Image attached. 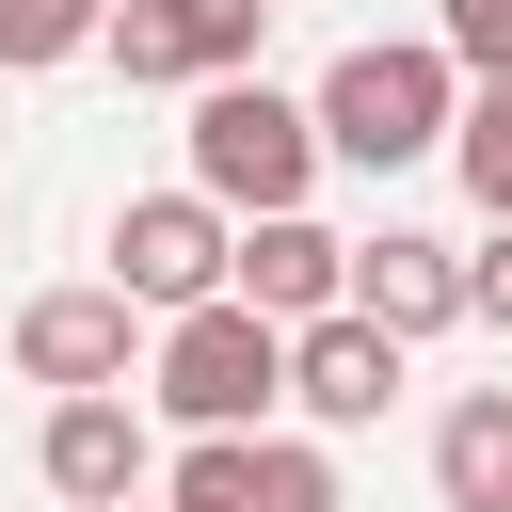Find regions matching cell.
Here are the masks:
<instances>
[{
	"mask_svg": "<svg viewBox=\"0 0 512 512\" xmlns=\"http://www.w3.org/2000/svg\"><path fill=\"white\" fill-rule=\"evenodd\" d=\"M432 48L448 64H512V0H432Z\"/></svg>",
	"mask_w": 512,
	"mask_h": 512,
	"instance_id": "9a60e30c",
	"label": "cell"
},
{
	"mask_svg": "<svg viewBox=\"0 0 512 512\" xmlns=\"http://www.w3.org/2000/svg\"><path fill=\"white\" fill-rule=\"evenodd\" d=\"M432 160H464L480 224H512V64H480V96H448V144Z\"/></svg>",
	"mask_w": 512,
	"mask_h": 512,
	"instance_id": "7c38bea8",
	"label": "cell"
},
{
	"mask_svg": "<svg viewBox=\"0 0 512 512\" xmlns=\"http://www.w3.org/2000/svg\"><path fill=\"white\" fill-rule=\"evenodd\" d=\"M48 496H80V512H112V496H144V400L128 384H80V400H48Z\"/></svg>",
	"mask_w": 512,
	"mask_h": 512,
	"instance_id": "30bf717a",
	"label": "cell"
},
{
	"mask_svg": "<svg viewBox=\"0 0 512 512\" xmlns=\"http://www.w3.org/2000/svg\"><path fill=\"white\" fill-rule=\"evenodd\" d=\"M96 16L112 0H0V64H64V48H96Z\"/></svg>",
	"mask_w": 512,
	"mask_h": 512,
	"instance_id": "5bb4252c",
	"label": "cell"
},
{
	"mask_svg": "<svg viewBox=\"0 0 512 512\" xmlns=\"http://www.w3.org/2000/svg\"><path fill=\"white\" fill-rule=\"evenodd\" d=\"M448 96H464V64H448V48H416V32H384V48H336V64H320L304 128H320V160L400 176V160H432V144H448Z\"/></svg>",
	"mask_w": 512,
	"mask_h": 512,
	"instance_id": "6da1fadb",
	"label": "cell"
},
{
	"mask_svg": "<svg viewBox=\"0 0 512 512\" xmlns=\"http://www.w3.org/2000/svg\"><path fill=\"white\" fill-rule=\"evenodd\" d=\"M112 288L144 304V320H176V304H208L224 288V208L176 176V192H128L112 208Z\"/></svg>",
	"mask_w": 512,
	"mask_h": 512,
	"instance_id": "5b68a950",
	"label": "cell"
},
{
	"mask_svg": "<svg viewBox=\"0 0 512 512\" xmlns=\"http://www.w3.org/2000/svg\"><path fill=\"white\" fill-rule=\"evenodd\" d=\"M464 320H480V336H512V224L464 256Z\"/></svg>",
	"mask_w": 512,
	"mask_h": 512,
	"instance_id": "2e32d148",
	"label": "cell"
},
{
	"mask_svg": "<svg viewBox=\"0 0 512 512\" xmlns=\"http://www.w3.org/2000/svg\"><path fill=\"white\" fill-rule=\"evenodd\" d=\"M432 496H448V512H512V384H464V400H448Z\"/></svg>",
	"mask_w": 512,
	"mask_h": 512,
	"instance_id": "8fae6325",
	"label": "cell"
},
{
	"mask_svg": "<svg viewBox=\"0 0 512 512\" xmlns=\"http://www.w3.org/2000/svg\"><path fill=\"white\" fill-rule=\"evenodd\" d=\"M160 32H176V80H240L256 32H272V0H160Z\"/></svg>",
	"mask_w": 512,
	"mask_h": 512,
	"instance_id": "4fadbf2b",
	"label": "cell"
},
{
	"mask_svg": "<svg viewBox=\"0 0 512 512\" xmlns=\"http://www.w3.org/2000/svg\"><path fill=\"white\" fill-rule=\"evenodd\" d=\"M0 224H16V208H0Z\"/></svg>",
	"mask_w": 512,
	"mask_h": 512,
	"instance_id": "ac0fdd59",
	"label": "cell"
},
{
	"mask_svg": "<svg viewBox=\"0 0 512 512\" xmlns=\"http://www.w3.org/2000/svg\"><path fill=\"white\" fill-rule=\"evenodd\" d=\"M192 192L240 224V208H304L320 192V128H304V96H272L256 64L240 80H192Z\"/></svg>",
	"mask_w": 512,
	"mask_h": 512,
	"instance_id": "3957f363",
	"label": "cell"
},
{
	"mask_svg": "<svg viewBox=\"0 0 512 512\" xmlns=\"http://www.w3.org/2000/svg\"><path fill=\"white\" fill-rule=\"evenodd\" d=\"M288 400H304L320 432H368V416L400 400V336H384V320H352V304L288 320Z\"/></svg>",
	"mask_w": 512,
	"mask_h": 512,
	"instance_id": "9c48e42d",
	"label": "cell"
},
{
	"mask_svg": "<svg viewBox=\"0 0 512 512\" xmlns=\"http://www.w3.org/2000/svg\"><path fill=\"white\" fill-rule=\"evenodd\" d=\"M160 512H352V496H336V464L304 432H192Z\"/></svg>",
	"mask_w": 512,
	"mask_h": 512,
	"instance_id": "277c9868",
	"label": "cell"
},
{
	"mask_svg": "<svg viewBox=\"0 0 512 512\" xmlns=\"http://www.w3.org/2000/svg\"><path fill=\"white\" fill-rule=\"evenodd\" d=\"M128 368H144V304L128 288H32L16 304V384L80 400V384H128Z\"/></svg>",
	"mask_w": 512,
	"mask_h": 512,
	"instance_id": "8992f818",
	"label": "cell"
},
{
	"mask_svg": "<svg viewBox=\"0 0 512 512\" xmlns=\"http://www.w3.org/2000/svg\"><path fill=\"white\" fill-rule=\"evenodd\" d=\"M336 304H352V320H384V336L416 352V336H448V320H464V240L384 224V240H352V256H336Z\"/></svg>",
	"mask_w": 512,
	"mask_h": 512,
	"instance_id": "52a82bcc",
	"label": "cell"
},
{
	"mask_svg": "<svg viewBox=\"0 0 512 512\" xmlns=\"http://www.w3.org/2000/svg\"><path fill=\"white\" fill-rule=\"evenodd\" d=\"M112 512H144V496H112Z\"/></svg>",
	"mask_w": 512,
	"mask_h": 512,
	"instance_id": "e0dca14e",
	"label": "cell"
},
{
	"mask_svg": "<svg viewBox=\"0 0 512 512\" xmlns=\"http://www.w3.org/2000/svg\"><path fill=\"white\" fill-rule=\"evenodd\" d=\"M144 400H160L176 432H272V400H288V320H256L240 288L176 304L160 352H144Z\"/></svg>",
	"mask_w": 512,
	"mask_h": 512,
	"instance_id": "7a4b0ae2",
	"label": "cell"
},
{
	"mask_svg": "<svg viewBox=\"0 0 512 512\" xmlns=\"http://www.w3.org/2000/svg\"><path fill=\"white\" fill-rule=\"evenodd\" d=\"M336 256H352V240H336L320 208H240V224H224V288H240L256 320H320V304H336Z\"/></svg>",
	"mask_w": 512,
	"mask_h": 512,
	"instance_id": "ba28073f",
	"label": "cell"
}]
</instances>
